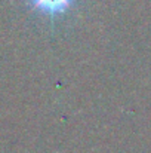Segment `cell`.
<instances>
[{"label": "cell", "instance_id": "cell-1", "mask_svg": "<svg viewBox=\"0 0 151 153\" xmlns=\"http://www.w3.org/2000/svg\"><path fill=\"white\" fill-rule=\"evenodd\" d=\"M27 3L34 12L55 19L71 10L77 0H27Z\"/></svg>", "mask_w": 151, "mask_h": 153}]
</instances>
